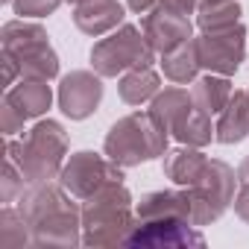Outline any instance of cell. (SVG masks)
<instances>
[{
	"label": "cell",
	"mask_w": 249,
	"mask_h": 249,
	"mask_svg": "<svg viewBox=\"0 0 249 249\" xmlns=\"http://www.w3.org/2000/svg\"><path fill=\"white\" fill-rule=\"evenodd\" d=\"M138 226L132 211V194L123 182H106L88 199H82V243L85 246H120L129 243Z\"/></svg>",
	"instance_id": "6da1fadb"
},
{
	"label": "cell",
	"mask_w": 249,
	"mask_h": 249,
	"mask_svg": "<svg viewBox=\"0 0 249 249\" xmlns=\"http://www.w3.org/2000/svg\"><path fill=\"white\" fill-rule=\"evenodd\" d=\"M167 141H170V132L159 126L150 111H132L126 117H120L117 123H111L103 150L120 167H138L161 159L167 153Z\"/></svg>",
	"instance_id": "7a4b0ae2"
},
{
	"label": "cell",
	"mask_w": 249,
	"mask_h": 249,
	"mask_svg": "<svg viewBox=\"0 0 249 249\" xmlns=\"http://www.w3.org/2000/svg\"><path fill=\"white\" fill-rule=\"evenodd\" d=\"M3 150L21 164L30 182H53L59 179L68 156V132L59 120H38L27 132V138H6Z\"/></svg>",
	"instance_id": "3957f363"
},
{
	"label": "cell",
	"mask_w": 249,
	"mask_h": 249,
	"mask_svg": "<svg viewBox=\"0 0 249 249\" xmlns=\"http://www.w3.org/2000/svg\"><path fill=\"white\" fill-rule=\"evenodd\" d=\"M156 62V50L144 38V30L135 24H120L111 36L100 38L91 47V68L103 79L123 76L132 68H147Z\"/></svg>",
	"instance_id": "277c9868"
},
{
	"label": "cell",
	"mask_w": 249,
	"mask_h": 249,
	"mask_svg": "<svg viewBox=\"0 0 249 249\" xmlns=\"http://www.w3.org/2000/svg\"><path fill=\"white\" fill-rule=\"evenodd\" d=\"M234 185H237V170H231L220 159H208V167L199 176V182L188 188L194 205V223L208 226L220 220L234 202Z\"/></svg>",
	"instance_id": "5b68a950"
},
{
	"label": "cell",
	"mask_w": 249,
	"mask_h": 249,
	"mask_svg": "<svg viewBox=\"0 0 249 249\" xmlns=\"http://www.w3.org/2000/svg\"><path fill=\"white\" fill-rule=\"evenodd\" d=\"M106 182H123V167L114 164L108 156H100L94 150L73 153L59 173V185L76 199H88Z\"/></svg>",
	"instance_id": "8992f818"
},
{
	"label": "cell",
	"mask_w": 249,
	"mask_h": 249,
	"mask_svg": "<svg viewBox=\"0 0 249 249\" xmlns=\"http://www.w3.org/2000/svg\"><path fill=\"white\" fill-rule=\"evenodd\" d=\"M246 38H249V30L243 24H234V27L220 30V33H202L196 38L199 65L208 73L234 76L240 71L243 56H246Z\"/></svg>",
	"instance_id": "52a82bcc"
},
{
	"label": "cell",
	"mask_w": 249,
	"mask_h": 249,
	"mask_svg": "<svg viewBox=\"0 0 249 249\" xmlns=\"http://www.w3.org/2000/svg\"><path fill=\"white\" fill-rule=\"evenodd\" d=\"M73 199L68 194L59 205H53L44 217H38L30 226L33 246H76V243H82V205H76Z\"/></svg>",
	"instance_id": "ba28073f"
},
{
	"label": "cell",
	"mask_w": 249,
	"mask_h": 249,
	"mask_svg": "<svg viewBox=\"0 0 249 249\" xmlns=\"http://www.w3.org/2000/svg\"><path fill=\"white\" fill-rule=\"evenodd\" d=\"M56 100L65 117L85 120L103 103V76L97 71H71L62 76Z\"/></svg>",
	"instance_id": "9c48e42d"
},
{
	"label": "cell",
	"mask_w": 249,
	"mask_h": 249,
	"mask_svg": "<svg viewBox=\"0 0 249 249\" xmlns=\"http://www.w3.org/2000/svg\"><path fill=\"white\" fill-rule=\"evenodd\" d=\"M126 246H205L199 226L191 220L161 217V220H138Z\"/></svg>",
	"instance_id": "30bf717a"
},
{
	"label": "cell",
	"mask_w": 249,
	"mask_h": 249,
	"mask_svg": "<svg viewBox=\"0 0 249 249\" xmlns=\"http://www.w3.org/2000/svg\"><path fill=\"white\" fill-rule=\"evenodd\" d=\"M141 30H144V38L150 41V47L164 56L170 50H176L179 44L191 41L194 38V24L188 15H179V12H170L164 6H156L144 15L141 21Z\"/></svg>",
	"instance_id": "8fae6325"
},
{
	"label": "cell",
	"mask_w": 249,
	"mask_h": 249,
	"mask_svg": "<svg viewBox=\"0 0 249 249\" xmlns=\"http://www.w3.org/2000/svg\"><path fill=\"white\" fill-rule=\"evenodd\" d=\"M123 3L120 0H82L73 9V24L85 36H106L123 24Z\"/></svg>",
	"instance_id": "7c38bea8"
},
{
	"label": "cell",
	"mask_w": 249,
	"mask_h": 249,
	"mask_svg": "<svg viewBox=\"0 0 249 249\" xmlns=\"http://www.w3.org/2000/svg\"><path fill=\"white\" fill-rule=\"evenodd\" d=\"M138 220H161V217H176V220H191L194 223V205H191V191H153L141 196L135 205ZM196 226V223H194Z\"/></svg>",
	"instance_id": "4fadbf2b"
},
{
	"label": "cell",
	"mask_w": 249,
	"mask_h": 249,
	"mask_svg": "<svg viewBox=\"0 0 249 249\" xmlns=\"http://www.w3.org/2000/svg\"><path fill=\"white\" fill-rule=\"evenodd\" d=\"M246 138H249V94L234 91L231 100L226 103V108L220 111V120L214 126V141L231 147Z\"/></svg>",
	"instance_id": "5bb4252c"
},
{
	"label": "cell",
	"mask_w": 249,
	"mask_h": 249,
	"mask_svg": "<svg viewBox=\"0 0 249 249\" xmlns=\"http://www.w3.org/2000/svg\"><path fill=\"white\" fill-rule=\"evenodd\" d=\"M208 167V156L202 153V147H188L182 144L179 150L164 153V176L179 185V188H191L199 182V176Z\"/></svg>",
	"instance_id": "9a60e30c"
},
{
	"label": "cell",
	"mask_w": 249,
	"mask_h": 249,
	"mask_svg": "<svg viewBox=\"0 0 249 249\" xmlns=\"http://www.w3.org/2000/svg\"><path fill=\"white\" fill-rule=\"evenodd\" d=\"M191 108H194V97H191V91H185V88H179V85L161 88V91L150 100V114L156 117L159 126L167 129L170 135H173V129L179 126V123L191 114Z\"/></svg>",
	"instance_id": "2e32d148"
},
{
	"label": "cell",
	"mask_w": 249,
	"mask_h": 249,
	"mask_svg": "<svg viewBox=\"0 0 249 249\" xmlns=\"http://www.w3.org/2000/svg\"><path fill=\"white\" fill-rule=\"evenodd\" d=\"M27 120L47 114V108L53 106V91L47 85V79H27L21 76V82H15L12 88H6V97Z\"/></svg>",
	"instance_id": "e0dca14e"
},
{
	"label": "cell",
	"mask_w": 249,
	"mask_h": 249,
	"mask_svg": "<svg viewBox=\"0 0 249 249\" xmlns=\"http://www.w3.org/2000/svg\"><path fill=\"white\" fill-rule=\"evenodd\" d=\"M0 44H3L6 53H12L15 59L50 44V36L41 24L36 21H27V18H15L9 24H3V30H0Z\"/></svg>",
	"instance_id": "ac0fdd59"
},
{
	"label": "cell",
	"mask_w": 249,
	"mask_h": 249,
	"mask_svg": "<svg viewBox=\"0 0 249 249\" xmlns=\"http://www.w3.org/2000/svg\"><path fill=\"white\" fill-rule=\"evenodd\" d=\"M231 82L229 76H220V73H205V76H196L194 79V88H191V97H194V106L205 114H220L226 108V103L231 100Z\"/></svg>",
	"instance_id": "d6986e66"
},
{
	"label": "cell",
	"mask_w": 249,
	"mask_h": 249,
	"mask_svg": "<svg viewBox=\"0 0 249 249\" xmlns=\"http://www.w3.org/2000/svg\"><path fill=\"white\" fill-rule=\"evenodd\" d=\"M159 91H161V76L153 71V65L132 68V71L123 73L120 82H117V94H120V100L126 106H141V103L153 100Z\"/></svg>",
	"instance_id": "ffe728a7"
},
{
	"label": "cell",
	"mask_w": 249,
	"mask_h": 249,
	"mask_svg": "<svg viewBox=\"0 0 249 249\" xmlns=\"http://www.w3.org/2000/svg\"><path fill=\"white\" fill-rule=\"evenodd\" d=\"M159 65H161V73H164L170 82H176V85H188V82H194L196 73H199V68H202V65H199L196 38H191V41L179 44L176 50L164 53Z\"/></svg>",
	"instance_id": "44dd1931"
},
{
	"label": "cell",
	"mask_w": 249,
	"mask_h": 249,
	"mask_svg": "<svg viewBox=\"0 0 249 249\" xmlns=\"http://www.w3.org/2000/svg\"><path fill=\"white\" fill-rule=\"evenodd\" d=\"M240 3L237 0H220V3H199L196 9V27L202 33H220L234 24H240Z\"/></svg>",
	"instance_id": "7402d4cb"
},
{
	"label": "cell",
	"mask_w": 249,
	"mask_h": 249,
	"mask_svg": "<svg viewBox=\"0 0 249 249\" xmlns=\"http://www.w3.org/2000/svg\"><path fill=\"white\" fill-rule=\"evenodd\" d=\"M173 138L179 144H188V147H205L214 141V126H211V114L199 111L196 106L191 108V114L173 129Z\"/></svg>",
	"instance_id": "603a6c76"
},
{
	"label": "cell",
	"mask_w": 249,
	"mask_h": 249,
	"mask_svg": "<svg viewBox=\"0 0 249 249\" xmlns=\"http://www.w3.org/2000/svg\"><path fill=\"white\" fill-rule=\"evenodd\" d=\"M30 243H33V229H30L27 217L21 214V208L6 205L0 211V246L18 249V246H30Z\"/></svg>",
	"instance_id": "cb8c5ba5"
},
{
	"label": "cell",
	"mask_w": 249,
	"mask_h": 249,
	"mask_svg": "<svg viewBox=\"0 0 249 249\" xmlns=\"http://www.w3.org/2000/svg\"><path fill=\"white\" fill-rule=\"evenodd\" d=\"M18 62H21V76H27V79H47L50 82L59 76V56L50 44L21 56Z\"/></svg>",
	"instance_id": "d4e9b609"
},
{
	"label": "cell",
	"mask_w": 249,
	"mask_h": 249,
	"mask_svg": "<svg viewBox=\"0 0 249 249\" xmlns=\"http://www.w3.org/2000/svg\"><path fill=\"white\" fill-rule=\"evenodd\" d=\"M6 153V150H3ZM30 185V179H27V173L21 170V164L6 153L3 156V179H0V196H3V202L9 205V202H15L21 194H24V188Z\"/></svg>",
	"instance_id": "484cf974"
},
{
	"label": "cell",
	"mask_w": 249,
	"mask_h": 249,
	"mask_svg": "<svg viewBox=\"0 0 249 249\" xmlns=\"http://www.w3.org/2000/svg\"><path fill=\"white\" fill-rule=\"evenodd\" d=\"M65 0H12V12L18 18H47Z\"/></svg>",
	"instance_id": "4316f807"
},
{
	"label": "cell",
	"mask_w": 249,
	"mask_h": 249,
	"mask_svg": "<svg viewBox=\"0 0 249 249\" xmlns=\"http://www.w3.org/2000/svg\"><path fill=\"white\" fill-rule=\"evenodd\" d=\"M24 123H27V117L9 100H3V106H0V132L6 138H15L18 132H24Z\"/></svg>",
	"instance_id": "83f0119b"
},
{
	"label": "cell",
	"mask_w": 249,
	"mask_h": 249,
	"mask_svg": "<svg viewBox=\"0 0 249 249\" xmlns=\"http://www.w3.org/2000/svg\"><path fill=\"white\" fill-rule=\"evenodd\" d=\"M18 73H21V62L12 53L3 50V88H12L15 79H18Z\"/></svg>",
	"instance_id": "f1b7e54d"
},
{
	"label": "cell",
	"mask_w": 249,
	"mask_h": 249,
	"mask_svg": "<svg viewBox=\"0 0 249 249\" xmlns=\"http://www.w3.org/2000/svg\"><path fill=\"white\" fill-rule=\"evenodd\" d=\"M159 6H164L170 12H179V15H194L199 9V0H159Z\"/></svg>",
	"instance_id": "f546056e"
},
{
	"label": "cell",
	"mask_w": 249,
	"mask_h": 249,
	"mask_svg": "<svg viewBox=\"0 0 249 249\" xmlns=\"http://www.w3.org/2000/svg\"><path fill=\"white\" fill-rule=\"evenodd\" d=\"M231 205H234V214L249 226V185H240V191L234 194V202Z\"/></svg>",
	"instance_id": "4dcf8cb0"
},
{
	"label": "cell",
	"mask_w": 249,
	"mask_h": 249,
	"mask_svg": "<svg viewBox=\"0 0 249 249\" xmlns=\"http://www.w3.org/2000/svg\"><path fill=\"white\" fill-rule=\"evenodd\" d=\"M156 3H159V0H126V6L132 12H138V15H147L150 9H156Z\"/></svg>",
	"instance_id": "1f68e13d"
},
{
	"label": "cell",
	"mask_w": 249,
	"mask_h": 249,
	"mask_svg": "<svg viewBox=\"0 0 249 249\" xmlns=\"http://www.w3.org/2000/svg\"><path fill=\"white\" fill-rule=\"evenodd\" d=\"M237 185H249V156L237 164Z\"/></svg>",
	"instance_id": "d6a6232c"
},
{
	"label": "cell",
	"mask_w": 249,
	"mask_h": 249,
	"mask_svg": "<svg viewBox=\"0 0 249 249\" xmlns=\"http://www.w3.org/2000/svg\"><path fill=\"white\" fill-rule=\"evenodd\" d=\"M199 3H220V0H199Z\"/></svg>",
	"instance_id": "836d02e7"
},
{
	"label": "cell",
	"mask_w": 249,
	"mask_h": 249,
	"mask_svg": "<svg viewBox=\"0 0 249 249\" xmlns=\"http://www.w3.org/2000/svg\"><path fill=\"white\" fill-rule=\"evenodd\" d=\"M68 3H82V0H68Z\"/></svg>",
	"instance_id": "e575fe53"
},
{
	"label": "cell",
	"mask_w": 249,
	"mask_h": 249,
	"mask_svg": "<svg viewBox=\"0 0 249 249\" xmlns=\"http://www.w3.org/2000/svg\"><path fill=\"white\" fill-rule=\"evenodd\" d=\"M0 3H12V0H0Z\"/></svg>",
	"instance_id": "d590c367"
},
{
	"label": "cell",
	"mask_w": 249,
	"mask_h": 249,
	"mask_svg": "<svg viewBox=\"0 0 249 249\" xmlns=\"http://www.w3.org/2000/svg\"><path fill=\"white\" fill-rule=\"evenodd\" d=\"M246 94H249V88H246Z\"/></svg>",
	"instance_id": "8d00e7d4"
}]
</instances>
